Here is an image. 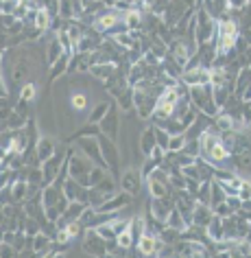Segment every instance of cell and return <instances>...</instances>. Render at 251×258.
<instances>
[{
    "label": "cell",
    "instance_id": "obj_10",
    "mask_svg": "<svg viewBox=\"0 0 251 258\" xmlns=\"http://www.w3.org/2000/svg\"><path fill=\"white\" fill-rule=\"evenodd\" d=\"M140 188H142V173L136 169H127L120 175V190L129 192V195H138Z\"/></svg>",
    "mask_w": 251,
    "mask_h": 258
},
{
    "label": "cell",
    "instance_id": "obj_21",
    "mask_svg": "<svg viewBox=\"0 0 251 258\" xmlns=\"http://www.w3.org/2000/svg\"><path fill=\"white\" fill-rule=\"evenodd\" d=\"M53 14L46 9V7H40L37 9V16H35V24L33 27L37 29V31H42V33H46V31L50 29V24H53Z\"/></svg>",
    "mask_w": 251,
    "mask_h": 258
},
{
    "label": "cell",
    "instance_id": "obj_11",
    "mask_svg": "<svg viewBox=\"0 0 251 258\" xmlns=\"http://www.w3.org/2000/svg\"><path fill=\"white\" fill-rule=\"evenodd\" d=\"M212 79V70L210 68H197V70H184L182 77H179V81L186 83L188 88L192 86H205V83H210Z\"/></svg>",
    "mask_w": 251,
    "mask_h": 258
},
{
    "label": "cell",
    "instance_id": "obj_12",
    "mask_svg": "<svg viewBox=\"0 0 251 258\" xmlns=\"http://www.w3.org/2000/svg\"><path fill=\"white\" fill-rule=\"evenodd\" d=\"M99 129L103 132V136L116 140L118 138V129H120V118H118V112L114 107H109V112L103 116V120L99 122Z\"/></svg>",
    "mask_w": 251,
    "mask_h": 258
},
{
    "label": "cell",
    "instance_id": "obj_8",
    "mask_svg": "<svg viewBox=\"0 0 251 258\" xmlns=\"http://www.w3.org/2000/svg\"><path fill=\"white\" fill-rule=\"evenodd\" d=\"M63 160H66V153H63V151H55V156H50L46 162H42V173H44L42 188L57 179V173H59L61 164H63Z\"/></svg>",
    "mask_w": 251,
    "mask_h": 258
},
{
    "label": "cell",
    "instance_id": "obj_29",
    "mask_svg": "<svg viewBox=\"0 0 251 258\" xmlns=\"http://www.w3.org/2000/svg\"><path fill=\"white\" fill-rule=\"evenodd\" d=\"M225 190L221 188V184L216 182V179H212V192H210V208H214V206L223 204L225 202Z\"/></svg>",
    "mask_w": 251,
    "mask_h": 258
},
{
    "label": "cell",
    "instance_id": "obj_31",
    "mask_svg": "<svg viewBox=\"0 0 251 258\" xmlns=\"http://www.w3.org/2000/svg\"><path fill=\"white\" fill-rule=\"evenodd\" d=\"M155 127V125H153ZM155 140H157V147L162 151H169V140H171V134L166 132L164 127H155Z\"/></svg>",
    "mask_w": 251,
    "mask_h": 258
},
{
    "label": "cell",
    "instance_id": "obj_1",
    "mask_svg": "<svg viewBox=\"0 0 251 258\" xmlns=\"http://www.w3.org/2000/svg\"><path fill=\"white\" fill-rule=\"evenodd\" d=\"M188 96H190L192 107H197L199 112L210 116V118H214V116L221 112V107H218L216 101H214V88H212V83L188 88Z\"/></svg>",
    "mask_w": 251,
    "mask_h": 258
},
{
    "label": "cell",
    "instance_id": "obj_24",
    "mask_svg": "<svg viewBox=\"0 0 251 258\" xmlns=\"http://www.w3.org/2000/svg\"><path fill=\"white\" fill-rule=\"evenodd\" d=\"M109 107H112V103H107V101H101V103H96V105L92 107V112L88 114V122H101L103 120V116H105L109 112Z\"/></svg>",
    "mask_w": 251,
    "mask_h": 258
},
{
    "label": "cell",
    "instance_id": "obj_22",
    "mask_svg": "<svg viewBox=\"0 0 251 258\" xmlns=\"http://www.w3.org/2000/svg\"><path fill=\"white\" fill-rule=\"evenodd\" d=\"M164 223L169 225V228L177 230L179 234H182V232H184L186 228H188V223H186V219H184L182 215H179V210H177V208H173V210H171V215L166 217V221H164Z\"/></svg>",
    "mask_w": 251,
    "mask_h": 258
},
{
    "label": "cell",
    "instance_id": "obj_3",
    "mask_svg": "<svg viewBox=\"0 0 251 258\" xmlns=\"http://www.w3.org/2000/svg\"><path fill=\"white\" fill-rule=\"evenodd\" d=\"M116 192V182L109 175H105L96 186H90V197H88V206L92 208H99L103 202H107Z\"/></svg>",
    "mask_w": 251,
    "mask_h": 258
},
{
    "label": "cell",
    "instance_id": "obj_34",
    "mask_svg": "<svg viewBox=\"0 0 251 258\" xmlns=\"http://www.w3.org/2000/svg\"><path fill=\"white\" fill-rule=\"evenodd\" d=\"M240 118L247 122V125H251V101L240 103Z\"/></svg>",
    "mask_w": 251,
    "mask_h": 258
},
{
    "label": "cell",
    "instance_id": "obj_32",
    "mask_svg": "<svg viewBox=\"0 0 251 258\" xmlns=\"http://www.w3.org/2000/svg\"><path fill=\"white\" fill-rule=\"evenodd\" d=\"M35 94H37L35 83H24V86L20 88V101H24V103H31L35 99Z\"/></svg>",
    "mask_w": 251,
    "mask_h": 258
},
{
    "label": "cell",
    "instance_id": "obj_36",
    "mask_svg": "<svg viewBox=\"0 0 251 258\" xmlns=\"http://www.w3.org/2000/svg\"><path fill=\"white\" fill-rule=\"evenodd\" d=\"M229 3V9H242L247 5V0H227Z\"/></svg>",
    "mask_w": 251,
    "mask_h": 258
},
{
    "label": "cell",
    "instance_id": "obj_15",
    "mask_svg": "<svg viewBox=\"0 0 251 258\" xmlns=\"http://www.w3.org/2000/svg\"><path fill=\"white\" fill-rule=\"evenodd\" d=\"M138 245V251L142 256H155V249H157V234H153V232L146 230L142 236L136 241Z\"/></svg>",
    "mask_w": 251,
    "mask_h": 258
},
{
    "label": "cell",
    "instance_id": "obj_18",
    "mask_svg": "<svg viewBox=\"0 0 251 258\" xmlns=\"http://www.w3.org/2000/svg\"><path fill=\"white\" fill-rule=\"evenodd\" d=\"M55 151H57V147H55V143L50 138H40V140H37L35 156H37V160H40V164L46 162L50 156H55Z\"/></svg>",
    "mask_w": 251,
    "mask_h": 258
},
{
    "label": "cell",
    "instance_id": "obj_7",
    "mask_svg": "<svg viewBox=\"0 0 251 258\" xmlns=\"http://www.w3.org/2000/svg\"><path fill=\"white\" fill-rule=\"evenodd\" d=\"M175 208V197L171 195H164V197H151V204H149V210H151V217L157 219V221H166V217L171 215V210Z\"/></svg>",
    "mask_w": 251,
    "mask_h": 258
},
{
    "label": "cell",
    "instance_id": "obj_37",
    "mask_svg": "<svg viewBox=\"0 0 251 258\" xmlns=\"http://www.w3.org/2000/svg\"><path fill=\"white\" fill-rule=\"evenodd\" d=\"M240 101H251V83L247 88H244V92H242V96H240Z\"/></svg>",
    "mask_w": 251,
    "mask_h": 258
},
{
    "label": "cell",
    "instance_id": "obj_9",
    "mask_svg": "<svg viewBox=\"0 0 251 258\" xmlns=\"http://www.w3.org/2000/svg\"><path fill=\"white\" fill-rule=\"evenodd\" d=\"M63 195L68 197V202H83V204H88L90 186H83V184H79L76 179H72L68 175L66 179H63Z\"/></svg>",
    "mask_w": 251,
    "mask_h": 258
},
{
    "label": "cell",
    "instance_id": "obj_16",
    "mask_svg": "<svg viewBox=\"0 0 251 258\" xmlns=\"http://www.w3.org/2000/svg\"><path fill=\"white\" fill-rule=\"evenodd\" d=\"M90 73H92V77H96V79L107 81L109 77H114L116 73H118V63H114V61H105V63H92V66H90Z\"/></svg>",
    "mask_w": 251,
    "mask_h": 258
},
{
    "label": "cell",
    "instance_id": "obj_30",
    "mask_svg": "<svg viewBox=\"0 0 251 258\" xmlns=\"http://www.w3.org/2000/svg\"><path fill=\"white\" fill-rule=\"evenodd\" d=\"M66 53V50H63V46H61V42L57 40H50V44H48V55H46V59H48V63H55L57 59H59V57Z\"/></svg>",
    "mask_w": 251,
    "mask_h": 258
},
{
    "label": "cell",
    "instance_id": "obj_26",
    "mask_svg": "<svg viewBox=\"0 0 251 258\" xmlns=\"http://www.w3.org/2000/svg\"><path fill=\"white\" fill-rule=\"evenodd\" d=\"M88 103H90V99H88L86 92H74V94H70V107H72L76 114H83V112H86V109H88Z\"/></svg>",
    "mask_w": 251,
    "mask_h": 258
},
{
    "label": "cell",
    "instance_id": "obj_23",
    "mask_svg": "<svg viewBox=\"0 0 251 258\" xmlns=\"http://www.w3.org/2000/svg\"><path fill=\"white\" fill-rule=\"evenodd\" d=\"M24 125H27V114L14 107V112H11V116L7 118V129L18 132V129H24Z\"/></svg>",
    "mask_w": 251,
    "mask_h": 258
},
{
    "label": "cell",
    "instance_id": "obj_6",
    "mask_svg": "<svg viewBox=\"0 0 251 258\" xmlns=\"http://www.w3.org/2000/svg\"><path fill=\"white\" fill-rule=\"evenodd\" d=\"M99 143H101L103 158H105V162H107V171L118 173V164H120V151H118V147H116V140L107 138V136H99Z\"/></svg>",
    "mask_w": 251,
    "mask_h": 258
},
{
    "label": "cell",
    "instance_id": "obj_14",
    "mask_svg": "<svg viewBox=\"0 0 251 258\" xmlns=\"http://www.w3.org/2000/svg\"><path fill=\"white\" fill-rule=\"evenodd\" d=\"M212 217H214V210L210 208V206H205L201 202L195 204V210H192V223L199 225V228H208Z\"/></svg>",
    "mask_w": 251,
    "mask_h": 258
},
{
    "label": "cell",
    "instance_id": "obj_25",
    "mask_svg": "<svg viewBox=\"0 0 251 258\" xmlns=\"http://www.w3.org/2000/svg\"><path fill=\"white\" fill-rule=\"evenodd\" d=\"M70 57H72V55L63 53L55 63H50V79H57V77H61L63 73H68V61H70Z\"/></svg>",
    "mask_w": 251,
    "mask_h": 258
},
{
    "label": "cell",
    "instance_id": "obj_19",
    "mask_svg": "<svg viewBox=\"0 0 251 258\" xmlns=\"http://www.w3.org/2000/svg\"><path fill=\"white\" fill-rule=\"evenodd\" d=\"M146 186H149L151 197H164V195H171V192L175 190L171 184H164V182H159V179H155V177H146Z\"/></svg>",
    "mask_w": 251,
    "mask_h": 258
},
{
    "label": "cell",
    "instance_id": "obj_33",
    "mask_svg": "<svg viewBox=\"0 0 251 258\" xmlns=\"http://www.w3.org/2000/svg\"><path fill=\"white\" fill-rule=\"evenodd\" d=\"M186 145V136L184 134H179V136H171L169 140V151H182Z\"/></svg>",
    "mask_w": 251,
    "mask_h": 258
},
{
    "label": "cell",
    "instance_id": "obj_4",
    "mask_svg": "<svg viewBox=\"0 0 251 258\" xmlns=\"http://www.w3.org/2000/svg\"><path fill=\"white\" fill-rule=\"evenodd\" d=\"M83 251L92 256H105L107 238H103L96 228H86V232H83Z\"/></svg>",
    "mask_w": 251,
    "mask_h": 258
},
{
    "label": "cell",
    "instance_id": "obj_28",
    "mask_svg": "<svg viewBox=\"0 0 251 258\" xmlns=\"http://www.w3.org/2000/svg\"><path fill=\"white\" fill-rule=\"evenodd\" d=\"M116 101H118L120 109H125V112H129V109H136V105H133V88L129 86L125 92H120L118 96H116Z\"/></svg>",
    "mask_w": 251,
    "mask_h": 258
},
{
    "label": "cell",
    "instance_id": "obj_5",
    "mask_svg": "<svg viewBox=\"0 0 251 258\" xmlns=\"http://www.w3.org/2000/svg\"><path fill=\"white\" fill-rule=\"evenodd\" d=\"M76 147L86 153V156L92 160L96 166H103V169H107V162L105 158H103V151H101V143L99 138H92V136H81L76 138Z\"/></svg>",
    "mask_w": 251,
    "mask_h": 258
},
{
    "label": "cell",
    "instance_id": "obj_13",
    "mask_svg": "<svg viewBox=\"0 0 251 258\" xmlns=\"http://www.w3.org/2000/svg\"><path fill=\"white\" fill-rule=\"evenodd\" d=\"M131 204V195L129 192H125V190H120V192H114L112 197L107 199V202H103L99 208V212H118V210H122L125 206H129Z\"/></svg>",
    "mask_w": 251,
    "mask_h": 258
},
{
    "label": "cell",
    "instance_id": "obj_17",
    "mask_svg": "<svg viewBox=\"0 0 251 258\" xmlns=\"http://www.w3.org/2000/svg\"><path fill=\"white\" fill-rule=\"evenodd\" d=\"M157 147V140H155V127H146L142 134H140V149H142V153H144V158L146 156H151L153 153V149Z\"/></svg>",
    "mask_w": 251,
    "mask_h": 258
},
{
    "label": "cell",
    "instance_id": "obj_35",
    "mask_svg": "<svg viewBox=\"0 0 251 258\" xmlns=\"http://www.w3.org/2000/svg\"><path fill=\"white\" fill-rule=\"evenodd\" d=\"M212 210H214V215H218V217H229L231 212H234V210H231L229 206H227V202H223V204L214 206V208H212Z\"/></svg>",
    "mask_w": 251,
    "mask_h": 258
},
{
    "label": "cell",
    "instance_id": "obj_20",
    "mask_svg": "<svg viewBox=\"0 0 251 258\" xmlns=\"http://www.w3.org/2000/svg\"><path fill=\"white\" fill-rule=\"evenodd\" d=\"M205 234H208V238H212V241H223L225 238V230H223V219L218 217V215H214L212 217V221H210V225L205 228Z\"/></svg>",
    "mask_w": 251,
    "mask_h": 258
},
{
    "label": "cell",
    "instance_id": "obj_27",
    "mask_svg": "<svg viewBox=\"0 0 251 258\" xmlns=\"http://www.w3.org/2000/svg\"><path fill=\"white\" fill-rule=\"evenodd\" d=\"M57 14H59V18H66V20H74L76 11H74L72 0H59L57 3Z\"/></svg>",
    "mask_w": 251,
    "mask_h": 258
},
{
    "label": "cell",
    "instance_id": "obj_2",
    "mask_svg": "<svg viewBox=\"0 0 251 258\" xmlns=\"http://www.w3.org/2000/svg\"><path fill=\"white\" fill-rule=\"evenodd\" d=\"M195 31H197V44H205V42L216 40L218 20H214L203 7H199L197 14H195Z\"/></svg>",
    "mask_w": 251,
    "mask_h": 258
}]
</instances>
